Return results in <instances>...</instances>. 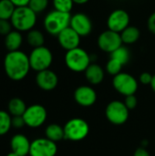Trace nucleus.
<instances>
[{"instance_id": "f8f14e48", "label": "nucleus", "mask_w": 155, "mask_h": 156, "mask_svg": "<svg viewBox=\"0 0 155 156\" xmlns=\"http://www.w3.org/2000/svg\"><path fill=\"white\" fill-rule=\"evenodd\" d=\"M129 23L130 16L123 9H116L112 11L107 19L108 28L118 33L123 31L129 26Z\"/></svg>"}, {"instance_id": "bb28decb", "label": "nucleus", "mask_w": 155, "mask_h": 156, "mask_svg": "<svg viewBox=\"0 0 155 156\" xmlns=\"http://www.w3.org/2000/svg\"><path fill=\"white\" fill-rule=\"evenodd\" d=\"M122 66L123 65L120 61H118L115 58H111L109 59V61L107 62V64H106V71H107V73H109L110 75L114 77L117 74L122 72Z\"/></svg>"}, {"instance_id": "7ed1b4c3", "label": "nucleus", "mask_w": 155, "mask_h": 156, "mask_svg": "<svg viewBox=\"0 0 155 156\" xmlns=\"http://www.w3.org/2000/svg\"><path fill=\"white\" fill-rule=\"evenodd\" d=\"M70 18V13L60 12L54 9L45 16L44 27L48 34L52 36H58L61 31L69 27Z\"/></svg>"}, {"instance_id": "0eeeda50", "label": "nucleus", "mask_w": 155, "mask_h": 156, "mask_svg": "<svg viewBox=\"0 0 155 156\" xmlns=\"http://www.w3.org/2000/svg\"><path fill=\"white\" fill-rule=\"evenodd\" d=\"M129 111L130 110L126 107L123 101H112L107 105L105 115L111 123L114 125H122L128 121Z\"/></svg>"}, {"instance_id": "c9c22d12", "label": "nucleus", "mask_w": 155, "mask_h": 156, "mask_svg": "<svg viewBox=\"0 0 155 156\" xmlns=\"http://www.w3.org/2000/svg\"><path fill=\"white\" fill-rule=\"evenodd\" d=\"M16 7H21V6H26L29 4L30 0H10Z\"/></svg>"}, {"instance_id": "393cba45", "label": "nucleus", "mask_w": 155, "mask_h": 156, "mask_svg": "<svg viewBox=\"0 0 155 156\" xmlns=\"http://www.w3.org/2000/svg\"><path fill=\"white\" fill-rule=\"evenodd\" d=\"M111 58H115L118 61H120L122 65H125L129 62L131 54H130L129 49L126 47L121 46L119 48H117L111 54Z\"/></svg>"}, {"instance_id": "6ab92c4d", "label": "nucleus", "mask_w": 155, "mask_h": 156, "mask_svg": "<svg viewBox=\"0 0 155 156\" xmlns=\"http://www.w3.org/2000/svg\"><path fill=\"white\" fill-rule=\"evenodd\" d=\"M23 43V37L18 30H12L5 37V46L6 49L9 51H16L19 50L21 45Z\"/></svg>"}, {"instance_id": "4468645a", "label": "nucleus", "mask_w": 155, "mask_h": 156, "mask_svg": "<svg viewBox=\"0 0 155 156\" xmlns=\"http://www.w3.org/2000/svg\"><path fill=\"white\" fill-rule=\"evenodd\" d=\"M74 100L82 107H90L97 101V93L90 86H79L74 91Z\"/></svg>"}, {"instance_id": "e433bc0d", "label": "nucleus", "mask_w": 155, "mask_h": 156, "mask_svg": "<svg viewBox=\"0 0 155 156\" xmlns=\"http://www.w3.org/2000/svg\"><path fill=\"white\" fill-rule=\"evenodd\" d=\"M72 1L74 4H77V5H84L89 2V0H72Z\"/></svg>"}, {"instance_id": "423d86ee", "label": "nucleus", "mask_w": 155, "mask_h": 156, "mask_svg": "<svg viewBox=\"0 0 155 156\" xmlns=\"http://www.w3.org/2000/svg\"><path fill=\"white\" fill-rule=\"evenodd\" d=\"M28 57L31 69L37 72L49 69L53 61L52 52L45 46L33 48Z\"/></svg>"}, {"instance_id": "4be33fe9", "label": "nucleus", "mask_w": 155, "mask_h": 156, "mask_svg": "<svg viewBox=\"0 0 155 156\" xmlns=\"http://www.w3.org/2000/svg\"><path fill=\"white\" fill-rule=\"evenodd\" d=\"M26 108L25 101L20 98H13L8 102V112L12 116H23Z\"/></svg>"}, {"instance_id": "ddd939ff", "label": "nucleus", "mask_w": 155, "mask_h": 156, "mask_svg": "<svg viewBox=\"0 0 155 156\" xmlns=\"http://www.w3.org/2000/svg\"><path fill=\"white\" fill-rule=\"evenodd\" d=\"M69 27L73 28L80 37H86L92 31V22L84 13H76L71 16Z\"/></svg>"}, {"instance_id": "dca6fc26", "label": "nucleus", "mask_w": 155, "mask_h": 156, "mask_svg": "<svg viewBox=\"0 0 155 156\" xmlns=\"http://www.w3.org/2000/svg\"><path fill=\"white\" fill-rule=\"evenodd\" d=\"M36 82L41 90L49 91L53 90L57 87L58 83V78L53 70L48 69L37 72L36 76Z\"/></svg>"}, {"instance_id": "9b49d317", "label": "nucleus", "mask_w": 155, "mask_h": 156, "mask_svg": "<svg viewBox=\"0 0 155 156\" xmlns=\"http://www.w3.org/2000/svg\"><path fill=\"white\" fill-rule=\"evenodd\" d=\"M58 153V146L55 142L48 138H38L31 142L30 156H55Z\"/></svg>"}, {"instance_id": "473e14b6", "label": "nucleus", "mask_w": 155, "mask_h": 156, "mask_svg": "<svg viewBox=\"0 0 155 156\" xmlns=\"http://www.w3.org/2000/svg\"><path fill=\"white\" fill-rule=\"evenodd\" d=\"M153 76L151 73L149 72H143L141 75H140V78H139V80L142 84L143 85H150L151 82H152V80H153Z\"/></svg>"}, {"instance_id": "f03ea898", "label": "nucleus", "mask_w": 155, "mask_h": 156, "mask_svg": "<svg viewBox=\"0 0 155 156\" xmlns=\"http://www.w3.org/2000/svg\"><path fill=\"white\" fill-rule=\"evenodd\" d=\"M13 27L20 32L33 29L37 23V14L28 6L16 7L10 19Z\"/></svg>"}, {"instance_id": "b1692460", "label": "nucleus", "mask_w": 155, "mask_h": 156, "mask_svg": "<svg viewBox=\"0 0 155 156\" xmlns=\"http://www.w3.org/2000/svg\"><path fill=\"white\" fill-rule=\"evenodd\" d=\"M16 6L10 0H0V19L10 20Z\"/></svg>"}, {"instance_id": "c756f323", "label": "nucleus", "mask_w": 155, "mask_h": 156, "mask_svg": "<svg viewBox=\"0 0 155 156\" xmlns=\"http://www.w3.org/2000/svg\"><path fill=\"white\" fill-rule=\"evenodd\" d=\"M12 23L8 19H0V35L6 36L12 31Z\"/></svg>"}, {"instance_id": "aec40b11", "label": "nucleus", "mask_w": 155, "mask_h": 156, "mask_svg": "<svg viewBox=\"0 0 155 156\" xmlns=\"http://www.w3.org/2000/svg\"><path fill=\"white\" fill-rule=\"evenodd\" d=\"M45 134H46V138H48L55 143L65 139L64 127H62L57 123L49 124L45 130Z\"/></svg>"}, {"instance_id": "72a5a7b5", "label": "nucleus", "mask_w": 155, "mask_h": 156, "mask_svg": "<svg viewBox=\"0 0 155 156\" xmlns=\"http://www.w3.org/2000/svg\"><path fill=\"white\" fill-rule=\"evenodd\" d=\"M147 25H148V28L149 30L155 35V12H153L148 18V22H147Z\"/></svg>"}, {"instance_id": "f257e3e1", "label": "nucleus", "mask_w": 155, "mask_h": 156, "mask_svg": "<svg viewBox=\"0 0 155 156\" xmlns=\"http://www.w3.org/2000/svg\"><path fill=\"white\" fill-rule=\"evenodd\" d=\"M5 74L12 80H22L28 74L31 67L29 57L23 51H9L4 59Z\"/></svg>"}, {"instance_id": "4c0bfd02", "label": "nucleus", "mask_w": 155, "mask_h": 156, "mask_svg": "<svg viewBox=\"0 0 155 156\" xmlns=\"http://www.w3.org/2000/svg\"><path fill=\"white\" fill-rule=\"evenodd\" d=\"M150 86H151L152 90H153L155 92V75L153 76V80H152V82H151Z\"/></svg>"}, {"instance_id": "9d476101", "label": "nucleus", "mask_w": 155, "mask_h": 156, "mask_svg": "<svg viewBox=\"0 0 155 156\" xmlns=\"http://www.w3.org/2000/svg\"><path fill=\"white\" fill-rule=\"evenodd\" d=\"M98 46L102 51L111 54L114 50L122 46L121 33L111 29L103 31L98 37Z\"/></svg>"}, {"instance_id": "1a4fd4ad", "label": "nucleus", "mask_w": 155, "mask_h": 156, "mask_svg": "<svg viewBox=\"0 0 155 156\" xmlns=\"http://www.w3.org/2000/svg\"><path fill=\"white\" fill-rule=\"evenodd\" d=\"M47 110L40 104H33L26 108L23 118L26 125L30 128H37L44 124L47 120Z\"/></svg>"}, {"instance_id": "f3484780", "label": "nucleus", "mask_w": 155, "mask_h": 156, "mask_svg": "<svg viewBox=\"0 0 155 156\" xmlns=\"http://www.w3.org/2000/svg\"><path fill=\"white\" fill-rule=\"evenodd\" d=\"M31 143L24 134L18 133L12 137L10 141V146L12 152L19 156H26L29 154Z\"/></svg>"}, {"instance_id": "a211bd4d", "label": "nucleus", "mask_w": 155, "mask_h": 156, "mask_svg": "<svg viewBox=\"0 0 155 156\" xmlns=\"http://www.w3.org/2000/svg\"><path fill=\"white\" fill-rule=\"evenodd\" d=\"M84 72L86 80L92 85H98L104 80V70L99 64L90 63V65L86 69Z\"/></svg>"}, {"instance_id": "412c9836", "label": "nucleus", "mask_w": 155, "mask_h": 156, "mask_svg": "<svg viewBox=\"0 0 155 156\" xmlns=\"http://www.w3.org/2000/svg\"><path fill=\"white\" fill-rule=\"evenodd\" d=\"M122 43L131 45L138 41L141 37L140 29L134 26H128L123 31L121 32Z\"/></svg>"}, {"instance_id": "c85d7f7f", "label": "nucleus", "mask_w": 155, "mask_h": 156, "mask_svg": "<svg viewBox=\"0 0 155 156\" xmlns=\"http://www.w3.org/2000/svg\"><path fill=\"white\" fill-rule=\"evenodd\" d=\"M48 5V0H30L28 6L36 13H41L47 9Z\"/></svg>"}, {"instance_id": "39448f33", "label": "nucleus", "mask_w": 155, "mask_h": 156, "mask_svg": "<svg viewBox=\"0 0 155 156\" xmlns=\"http://www.w3.org/2000/svg\"><path fill=\"white\" fill-rule=\"evenodd\" d=\"M65 139L72 142H79L85 139L90 133L89 123L81 118H73L64 125Z\"/></svg>"}, {"instance_id": "cd10ccee", "label": "nucleus", "mask_w": 155, "mask_h": 156, "mask_svg": "<svg viewBox=\"0 0 155 156\" xmlns=\"http://www.w3.org/2000/svg\"><path fill=\"white\" fill-rule=\"evenodd\" d=\"M73 5L74 3L72 0H53L54 8L60 12L70 13Z\"/></svg>"}, {"instance_id": "7c9ffc66", "label": "nucleus", "mask_w": 155, "mask_h": 156, "mask_svg": "<svg viewBox=\"0 0 155 156\" xmlns=\"http://www.w3.org/2000/svg\"><path fill=\"white\" fill-rule=\"evenodd\" d=\"M123 102L129 110H133L136 108V106L138 104V100H137L135 94H132V95L125 96V100Z\"/></svg>"}, {"instance_id": "6e6552de", "label": "nucleus", "mask_w": 155, "mask_h": 156, "mask_svg": "<svg viewBox=\"0 0 155 156\" xmlns=\"http://www.w3.org/2000/svg\"><path fill=\"white\" fill-rule=\"evenodd\" d=\"M112 85L116 91L123 96L132 95L138 90L137 80L129 73L121 72L113 77Z\"/></svg>"}, {"instance_id": "58836bf2", "label": "nucleus", "mask_w": 155, "mask_h": 156, "mask_svg": "<svg viewBox=\"0 0 155 156\" xmlns=\"http://www.w3.org/2000/svg\"><path fill=\"white\" fill-rule=\"evenodd\" d=\"M6 156H19V155H17L16 153H14V152H11V153H9Z\"/></svg>"}, {"instance_id": "20e7f679", "label": "nucleus", "mask_w": 155, "mask_h": 156, "mask_svg": "<svg viewBox=\"0 0 155 156\" xmlns=\"http://www.w3.org/2000/svg\"><path fill=\"white\" fill-rule=\"evenodd\" d=\"M90 63V56L85 49L80 48L79 47L68 50L65 54V64L71 71H85Z\"/></svg>"}, {"instance_id": "a878e982", "label": "nucleus", "mask_w": 155, "mask_h": 156, "mask_svg": "<svg viewBox=\"0 0 155 156\" xmlns=\"http://www.w3.org/2000/svg\"><path fill=\"white\" fill-rule=\"evenodd\" d=\"M12 127V118L9 112L0 111V135H4L8 133Z\"/></svg>"}, {"instance_id": "2f4dec72", "label": "nucleus", "mask_w": 155, "mask_h": 156, "mask_svg": "<svg viewBox=\"0 0 155 156\" xmlns=\"http://www.w3.org/2000/svg\"><path fill=\"white\" fill-rule=\"evenodd\" d=\"M26 125L23 116H13L12 118V126L16 129H20Z\"/></svg>"}, {"instance_id": "f704fd0d", "label": "nucleus", "mask_w": 155, "mask_h": 156, "mask_svg": "<svg viewBox=\"0 0 155 156\" xmlns=\"http://www.w3.org/2000/svg\"><path fill=\"white\" fill-rule=\"evenodd\" d=\"M133 156H151L144 147H139L135 150Z\"/></svg>"}, {"instance_id": "2eb2a0df", "label": "nucleus", "mask_w": 155, "mask_h": 156, "mask_svg": "<svg viewBox=\"0 0 155 156\" xmlns=\"http://www.w3.org/2000/svg\"><path fill=\"white\" fill-rule=\"evenodd\" d=\"M57 37H58L59 45L67 51L78 48L79 46L80 37H81L70 27H68L67 28H65Z\"/></svg>"}, {"instance_id": "5701e85b", "label": "nucleus", "mask_w": 155, "mask_h": 156, "mask_svg": "<svg viewBox=\"0 0 155 156\" xmlns=\"http://www.w3.org/2000/svg\"><path fill=\"white\" fill-rule=\"evenodd\" d=\"M26 41L29 46H31L33 48H35L44 46L45 37L41 31L37 30V29H31L27 33Z\"/></svg>"}]
</instances>
